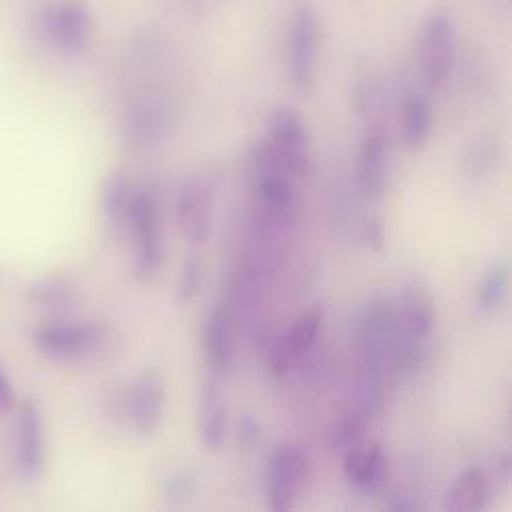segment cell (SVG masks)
Wrapping results in <instances>:
<instances>
[{"label":"cell","mask_w":512,"mask_h":512,"mask_svg":"<svg viewBox=\"0 0 512 512\" xmlns=\"http://www.w3.org/2000/svg\"><path fill=\"white\" fill-rule=\"evenodd\" d=\"M174 104L164 92L138 96L120 116V134L124 144L134 152H154L174 128Z\"/></svg>","instance_id":"6da1fadb"},{"label":"cell","mask_w":512,"mask_h":512,"mask_svg":"<svg viewBox=\"0 0 512 512\" xmlns=\"http://www.w3.org/2000/svg\"><path fill=\"white\" fill-rule=\"evenodd\" d=\"M108 328L100 322H46L34 328V348L52 360H84L100 352L108 342Z\"/></svg>","instance_id":"7a4b0ae2"},{"label":"cell","mask_w":512,"mask_h":512,"mask_svg":"<svg viewBox=\"0 0 512 512\" xmlns=\"http://www.w3.org/2000/svg\"><path fill=\"white\" fill-rule=\"evenodd\" d=\"M320 44V20L310 2L296 4L286 42V68L296 92L308 94L316 78V58Z\"/></svg>","instance_id":"3957f363"},{"label":"cell","mask_w":512,"mask_h":512,"mask_svg":"<svg viewBox=\"0 0 512 512\" xmlns=\"http://www.w3.org/2000/svg\"><path fill=\"white\" fill-rule=\"evenodd\" d=\"M128 226L134 236V276L138 280H150L164 260L158 200L150 188L134 190Z\"/></svg>","instance_id":"277c9868"},{"label":"cell","mask_w":512,"mask_h":512,"mask_svg":"<svg viewBox=\"0 0 512 512\" xmlns=\"http://www.w3.org/2000/svg\"><path fill=\"white\" fill-rule=\"evenodd\" d=\"M40 28L46 42L62 56L86 52L92 36V12L86 0H54L44 6Z\"/></svg>","instance_id":"5b68a950"},{"label":"cell","mask_w":512,"mask_h":512,"mask_svg":"<svg viewBox=\"0 0 512 512\" xmlns=\"http://www.w3.org/2000/svg\"><path fill=\"white\" fill-rule=\"evenodd\" d=\"M418 58L424 86L430 90L442 88L450 78L456 58V30L446 12L434 10L426 16L420 30Z\"/></svg>","instance_id":"8992f818"},{"label":"cell","mask_w":512,"mask_h":512,"mask_svg":"<svg viewBox=\"0 0 512 512\" xmlns=\"http://www.w3.org/2000/svg\"><path fill=\"white\" fill-rule=\"evenodd\" d=\"M254 188L262 216L270 224H286L294 212V176L274 158L270 148L260 142L252 156Z\"/></svg>","instance_id":"52a82bcc"},{"label":"cell","mask_w":512,"mask_h":512,"mask_svg":"<svg viewBox=\"0 0 512 512\" xmlns=\"http://www.w3.org/2000/svg\"><path fill=\"white\" fill-rule=\"evenodd\" d=\"M262 142L294 178L310 172L312 156L306 126L294 108L278 106L270 112Z\"/></svg>","instance_id":"ba28073f"},{"label":"cell","mask_w":512,"mask_h":512,"mask_svg":"<svg viewBox=\"0 0 512 512\" xmlns=\"http://www.w3.org/2000/svg\"><path fill=\"white\" fill-rule=\"evenodd\" d=\"M308 454L298 444H282L274 450L266 466V502L270 510L284 512L296 502V496L308 476Z\"/></svg>","instance_id":"9c48e42d"},{"label":"cell","mask_w":512,"mask_h":512,"mask_svg":"<svg viewBox=\"0 0 512 512\" xmlns=\"http://www.w3.org/2000/svg\"><path fill=\"white\" fill-rule=\"evenodd\" d=\"M120 408L138 436L154 434L164 420L166 408V386L162 376L154 370L138 374L124 390Z\"/></svg>","instance_id":"30bf717a"},{"label":"cell","mask_w":512,"mask_h":512,"mask_svg":"<svg viewBox=\"0 0 512 512\" xmlns=\"http://www.w3.org/2000/svg\"><path fill=\"white\" fill-rule=\"evenodd\" d=\"M212 184L198 174L186 176L174 198V214L184 238L192 244H204L212 226Z\"/></svg>","instance_id":"8fae6325"},{"label":"cell","mask_w":512,"mask_h":512,"mask_svg":"<svg viewBox=\"0 0 512 512\" xmlns=\"http://www.w3.org/2000/svg\"><path fill=\"white\" fill-rule=\"evenodd\" d=\"M46 460L44 418L38 402L26 398L18 408L14 436V468L20 480H36Z\"/></svg>","instance_id":"7c38bea8"},{"label":"cell","mask_w":512,"mask_h":512,"mask_svg":"<svg viewBox=\"0 0 512 512\" xmlns=\"http://www.w3.org/2000/svg\"><path fill=\"white\" fill-rule=\"evenodd\" d=\"M390 174V138L382 124H374L360 140L356 156V186L366 200L382 198Z\"/></svg>","instance_id":"4fadbf2b"},{"label":"cell","mask_w":512,"mask_h":512,"mask_svg":"<svg viewBox=\"0 0 512 512\" xmlns=\"http://www.w3.org/2000/svg\"><path fill=\"white\" fill-rule=\"evenodd\" d=\"M324 322V308L320 304L304 310L282 336L272 344L268 352V366L272 374H286L318 340Z\"/></svg>","instance_id":"5bb4252c"},{"label":"cell","mask_w":512,"mask_h":512,"mask_svg":"<svg viewBox=\"0 0 512 512\" xmlns=\"http://www.w3.org/2000/svg\"><path fill=\"white\" fill-rule=\"evenodd\" d=\"M200 344L206 366L214 378L226 376L234 368V322L224 306H212L200 328Z\"/></svg>","instance_id":"9a60e30c"},{"label":"cell","mask_w":512,"mask_h":512,"mask_svg":"<svg viewBox=\"0 0 512 512\" xmlns=\"http://www.w3.org/2000/svg\"><path fill=\"white\" fill-rule=\"evenodd\" d=\"M396 310L404 332L412 338L428 340L436 326V302L428 284L420 278L404 280Z\"/></svg>","instance_id":"2e32d148"},{"label":"cell","mask_w":512,"mask_h":512,"mask_svg":"<svg viewBox=\"0 0 512 512\" xmlns=\"http://www.w3.org/2000/svg\"><path fill=\"white\" fill-rule=\"evenodd\" d=\"M386 452L378 442H354L344 450L342 470L346 480L362 490V492H376L382 488L386 478Z\"/></svg>","instance_id":"e0dca14e"},{"label":"cell","mask_w":512,"mask_h":512,"mask_svg":"<svg viewBox=\"0 0 512 512\" xmlns=\"http://www.w3.org/2000/svg\"><path fill=\"white\" fill-rule=\"evenodd\" d=\"M494 488L496 484L486 468L470 466L462 470L446 490L442 508L446 512H484L492 506Z\"/></svg>","instance_id":"ac0fdd59"},{"label":"cell","mask_w":512,"mask_h":512,"mask_svg":"<svg viewBox=\"0 0 512 512\" xmlns=\"http://www.w3.org/2000/svg\"><path fill=\"white\" fill-rule=\"evenodd\" d=\"M196 428L202 448L218 450L226 438V404L222 392L212 378L204 380L196 406Z\"/></svg>","instance_id":"d6986e66"},{"label":"cell","mask_w":512,"mask_h":512,"mask_svg":"<svg viewBox=\"0 0 512 512\" xmlns=\"http://www.w3.org/2000/svg\"><path fill=\"white\" fill-rule=\"evenodd\" d=\"M132 196L134 190L124 170H114L104 178L100 188V214L112 234H118L128 226Z\"/></svg>","instance_id":"ffe728a7"},{"label":"cell","mask_w":512,"mask_h":512,"mask_svg":"<svg viewBox=\"0 0 512 512\" xmlns=\"http://www.w3.org/2000/svg\"><path fill=\"white\" fill-rule=\"evenodd\" d=\"M26 302L40 310L60 312L74 306L78 300V284L68 274H50L34 280L24 294Z\"/></svg>","instance_id":"44dd1931"},{"label":"cell","mask_w":512,"mask_h":512,"mask_svg":"<svg viewBox=\"0 0 512 512\" xmlns=\"http://www.w3.org/2000/svg\"><path fill=\"white\" fill-rule=\"evenodd\" d=\"M502 152L494 140L480 138L472 142L460 156V176L468 186H482L488 182L500 166Z\"/></svg>","instance_id":"7402d4cb"},{"label":"cell","mask_w":512,"mask_h":512,"mask_svg":"<svg viewBox=\"0 0 512 512\" xmlns=\"http://www.w3.org/2000/svg\"><path fill=\"white\" fill-rule=\"evenodd\" d=\"M510 290V266L504 258L494 260L478 278L474 288V304L480 314H494L498 312Z\"/></svg>","instance_id":"603a6c76"},{"label":"cell","mask_w":512,"mask_h":512,"mask_svg":"<svg viewBox=\"0 0 512 512\" xmlns=\"http://www.w3.org/2000/svg\"><path fill=\"white\" fill-rule=\"evenodd\" d=\"M432 134V108L424 94L410 92L402 102V140L408 150H420Z\"/></svg>","instance_id":"cb8c5ba5"},{"label":"cell","mask_w":512,"mask_h":512,"mask_svg":"<svg viewBox=\"0 0 512 512\" xmlns=\"http://www.w3.org/2000/svg\"><path fill=\"white\" fill-rule=\"evenodd\" d=\"M228 292H230L232 308L238 314L242 316L254 314L262 294V282L256 268L250 264H238L230 274Z\"/></svg>","instance_id":"d4e9b609"},{"label":"cell","mask_w":512,"mask_h":512,"mask_svg":"<svg viewBox=\"0 0 512 512\" xmlns=\"http://www.w3.org/2000/svg\"><path fill=\"white\" fill-rule=\"evenodd\" d=\"M374 422V418L370 414H366L360 406H350L332 426L328 442L334 450H346L348 446H352L354 442H358L366 428Z\"/></svg>","instance_id":"484cf974"},{"label":"cell","mask_w":512,"mask_h":512,"mask_svg":"<svg viewBox=\"0 0 512 512\" xmlns=\"http://www.w3.org/2000/svg\"><path fill=\"white\" fill-rule=\"evenodd\" d=\"M162 498L170 508L186 506L196 494V478L186 468H174L162 478Z\"/></svg>","instance_id":"4316f807"},{"label":"cell","mask_w":512,"mask_h":512,"mask_svg":"<svg viewBox=\"0 0 512 512\" xmlns=\"http://www.w3.org/2000/svg\"><path fill=\"white\" fill-rule=\"evenodd\" d=\"M202 282H204L202 258L198 254H190L180 268V274L176 280V290H174V300L180 304L190 302L200 292Z\"/></svg>","instance_id":"83f0119b"},{"label":"cell","mask_w":512,"mask_h":512,"mask_svg":"<svg viewBox=\"0 0 512 512\" xmlns=\"http://www.w3.org/2000/svg\"><path fill=\"white\" fill-rule=\"evenodd\" d=\"M492 478V482L498 486H508L510 478H512V458L506 450H498L492 460H490V468L486 470Z\"/></svg>","instance_id":"f1b7e54d"},{"label":"cell","mask_w":512,"mask_h":512,"mask_svg":"<svg viewBox=\"0 0 512 512\" xmlns=\"http://www.w3.org/2000/svg\"><path fill=\"white\" fill-rule=\"evenodd\" d=\"M360 236H362L366 248H370L374 252L382 250V246H384V228H382V222L376 216H370V218L364 220Z\"/></svg>","instance_id":"f546056e"},{"label":"cell","mask_w":512,"mask_h":512,"mask_svg":"<svg viewBox=\"0 0 512 512\" xmlns=\"http://www.w3.org/2000/svg\"><path fill=\"white\" fill-rule=\"evenodd\" d=\"M378 102V90L372 82H360L356 88H354V108L360 112V114H366L370 112Z\"/></svg>","instance_id":"4dcf8cb0"},{"label":"cell","mask_w":512,"mask_h":512,"mask_svg":"<svg viewBox=\"0 0 512 512\" xmlns=\"http://www.w3.org/2000/svg\"><path fill=\"white\" fill-rule=\"evenodd\" d=\"M238 440L244 444V446H252L258 442L260 438V424L256 418H252L250 414H244L238 418Z\"/></svg>","instance_id":"1f68e13d"},{"label":"cell","mask_w":512,"mask_h":512,"mask_svg":"<svg viewBox=\"0 0 512 512\" xmlns=\"http://www.w3.org/2000/svg\"><path fill=\"white\" fill-rule=\"evenodd\" d=\"M390 510L398 512V510H406V512H412V510H422V504L418 500V496L414 492H408V490H398L390 504H388Z\"/></svg>","instance_id":"d6a6232c"},{"label":"cell","mask_w":512,"mask_h":512,"mask_svg":"<svg viewBox=\"0 0 512 512\" xmlns=\"http://www.w3.org/2000/svg\"><path fill=\"white\" fill-rule=\"evenodd\" d=\"M16 400V390L6 376V372L0 368V412H8L14 406Z\"/></svg>","instance_id":"836d02e7"},{"label":"cell","mask_w":512,"mask_h":512,"mask_svg":"<svg viewBox=\"0 0 512 512\" xmlns=\"http://www.w3.org/2000/svg\"><path fill=\"white\" fill-rule=\"evenodd\" d=\"M0 280H2V270H0Z\"/></svg>","instance_id":"e575fe53"}]
</instances>
